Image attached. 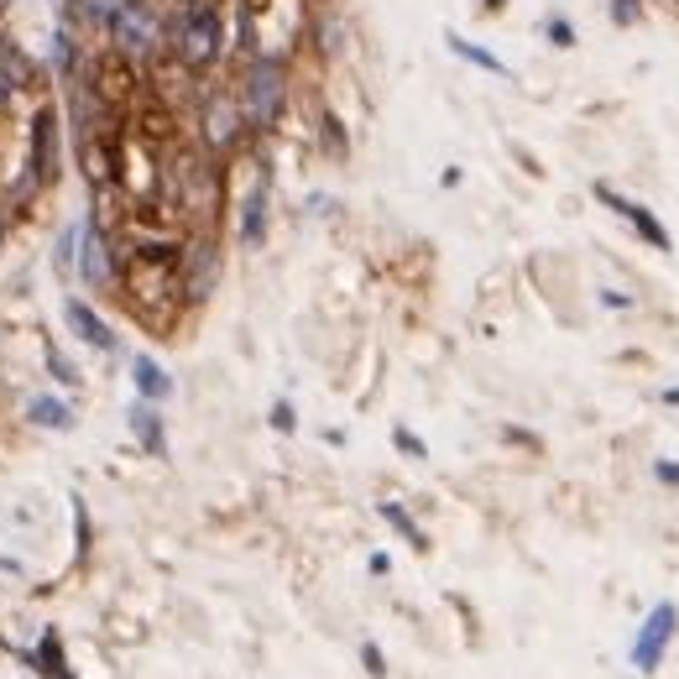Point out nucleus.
Wrapping results in <instances>:
<instances>
[{"instance_id":"0eeeda50","label":"nucleus","mask_w":679,"mask_h":679,"mask_svg":"<svg viewBox=\"0 0 679 679\" xmlns=\"http://www.w3.org/2000/svg\"><path fill=\"white\" fill-rule=\"evenodd\" d=\"M240 120H246V116H240V110L225 100V95H215V100H209V110H204V137H209V147H215V152L236 147Z\"/></svg>"},{"instance_id":"393cba45","label":"nucleus","mask_w":679,"mask_h":679,"mask_svg":"<svg viewBox=\"0 0 679 679\" xmlns=\"http://www.w3.org/2000/svg\"><path fill=\"white\" fill-rule=\"evenodd\" d=\"M360 659H366V669H371V675H387V664H381V648H371V643H366V648H360Z\"/></svg>"},{"instance_id":"39448f33","label":"nucleus","mask_w":679,"mask_h":679,"mask_svg":"<svg viewBox=\"0 0 679 679\" xmlns=\"http://www.w3.org/2000/svg\"><path fill=\"white\" fill-rule=\"evenodd\" d=\"M32 183H53L58 179V110L42 105L32 116Z\"/></svg>"},{"instance_id":"c756f323","label":"nucleus","mask_w":679,"mask_h":679,"mask_svg":"<svg viewBox=\"0 0 679 679\" xmlns=\"http://www.w3.org/2000/svg\"><path fill=\"white\" fill-rule=\"evenodd\" d=\"M6 6H11V0H0V11H6Z\"/></svg>"},{"instance_id":"dca6fc26","label":"nucleus","mask_w":679,"mask_h":679,"mask_svg":"<svg viewBox=\"0 0 679 679\" xmlns=\"http://www.w3.org/2000/svg\"><path fill=\"white\" fill-rule=\"evenodd\" d=\"M381 518L392 522V528H398V534H402V539H408V543H413V549H429V534H423L419 522H413V518H408V513H402L398 502H381Z\"/></svg>"},{"instance_id":"f8f14e48","label":"nucleus","mask_w":679,"mask_h":679,"mask_svg":"<svg viewBox=\"0 0 679 679\" xmlns=\"http://www.w3.org/2000/svg\"><path fill=\"white\" fill-rule=\"evenodd\" d=\"M450 53H455V58H465V63H476V68H486V74H497V79H513V68H507V63L497 58V53H486V47H476V42L471 37H460V32H450Z\"/></svg>"},{"instance_id":"9b49d317","label":"nucleus","mask_w":679,"mask_h":679,"mask_svg":"<svg viewBox=\"0 0 679 679\" xmlns=\"http://www.w3.org/2000/svg\"><path fill=\"white\" fill-rule=\"evenodd\" d=\"M131 377H137V392H141L147 402H162L168 392H173L168 371H162V366H158L152 356H137V360H131Z\"/></svg>"},{"instance_id":"9d476101","label":"nucleus","mask_w":679,"mask_h":679,"mask_svg":"<svg viewBox=\"0 0 679 679\" xmlns=\"http://www.w3.org/2000/svg\"><path fill=\"white\" fill-rule=\"evenodd\" d=\"M0 84L6 89H32V58L11 37H0Z\"/></svg>"},{"instance_id":"1a4fd4ad","label":"nucleus","mask_w":679,"mask_h":679,"mask_svg":"<svg viewBox=\"0 0 679 679\" xmlns=\"http://www.w3.org/2000/svg\"><path fill=\"white\" fill-rule=\"evenodd\" d=\"M240 240H246V246H261V240H267V173H261L257 188L246 194V209H240Z\"/></svg>"},{"instance_id":"423d86ee","label":"nucleus","mask_w":679,"mask_h":679,"mask_svg":"<svg viewBox=\"0 0 679 679\" xmlns=\"http://www.w3.org/2000/svg\"><path fill=\"white\" fill-rule=\"evenodd\" d=\"M596 200H601V204H612V209H617L622 220L633 225V230H638V236L648 240L654 251H669V246H675V240H669V230H664V220H659V215H654V209H648V204L627 200V194H617V188H606V183H596Z\"/></svg>"},{"instance_id":"a211bd4d","label":"nucleus","mask_w":679,"mask_h":679,"mask_svg":"<svg viewBox=\"0 0 679 679\" xmlns=\"http://www.w3.org/2000/svg\"><path fill=\"white\" fill-rule=\"evenodd\" d=\"M543 32H549V42H554V47H575V26H570L564 17H549V21H543Z\"/></svg>"},{"instance_id":"f257e3e1","label":"nucleus","mask_w":679,"mask_h":679,"mask_svg":"<svg viewBox=\"0 0 679 679\" xmlns=\"http://www.w3.org/2000/svg\"><path fill=\"white\" fill-rule=\"evenodd\" d=\"M220 42H225L220 11L204 6V0L183 6L179 17H173V26H168V47H173V58L183 68H209V63L220 58Z\"/></svg>"},{"instance_id":"ddd939ff","label":"nucleus","mask_w":679,"mask_h":679,"mask_svg":"<svg viewBox=\"0 0 679 679\" xmlns=\"http://www.w3.org/2000/svg\"><path fill=\"white\" fill-rule=\"evenodd\" d=\"M110 278V257H105V240L95 225H84V282L89 288H100V282Z\"/></svg>"},{"instance_id":"6e6552de","label":"nucleus","mask_w":679,"mask_h":679,"mask_svg":"<svg viewBox=\"0 0 679 679\" xmlns=\"http://www.w3.org/2000/svg\"><path fill=\"white\" fill-rule=\"evenodd\" d=\"M63 320L74 324V335H79L84 345H95V351H110V345H116L110 324H105L100 314H95V309H89L84 299H68V303H63Z\"/></svg>"},{"instance_id":"aec40b11","label":"nucleus","mask_w":679,"mask_h":679,"mask_svg":"<svg viewBox=\"0 0 679 679\" xmlns=\"http://www.w3.org/2000/svg\"><path fill=\"white\" fill-rule=\"evenodd\" d=\"M392 444H398L402 455H413V460L429 455V450H423V440H419V434H408V429H392Z\"/></svg>"},{"instance_id":"412c9836","label":"nucleus","mask_w":679,"mask_h":679,"mask_svg":"<svg viewBox=\"0 0 679 679\" xmlns=\"http://www.w3.org/2000/svg\"><path fill=\"white\" fill-rule=\"evenodd\" d=\"M53 63H58V68H74V37H68V32L53 37Z\"/></svg>"},{"instance_id":"c85d7f7f","label":"nucleus","mask_w":679,"mask_h":679,"mask_svg":"<svg viewBox=\"0 0 679 679\" xmlns=\"http://www.w3.org/2000/svg\"><path fill=\"white\" fill-rule=\"evenodd\" d=\"M0 246H6V225H0Z\"/></svg>"},{"instance_id":"f3484780","label":"nucleus","mask_w":679,"mask_h":679,"mask_svg":"<svg viewBox=\"0 0 679 679\" xmlns=\"http://www.w3.org/2000/svg\"><path fill=\"white\" fill-rule=\"evenodd\" d=\"M74 6H79V17L89 21V26H110V21L120 17V6H126V0H74Z\"/></svg>"},{"instance_id":"4be33fe9","label":"nucleus","mask_w":679,"mask_h":679,"mask_svg":"<svg viewBox=\"0 0 679 679\" xmlns=\"http://www.w3.org/2000/svg\"><path fill=\"white\" fill-rule=\"evenodd\" d=\"M293 402H272V429H282V434H293Z\"/></svg>"},{"instance_id":"6ab92c4d","label":"nucleus","mask_w":679,"mask_h":679,"mask_svg":"<svg viewBox=\"0 0 679 679\" xmlns=\"http://www.w3.org/2000/svg\"><path fill=\"white\" fill-rule=\"evenodd\" d=\"M638 17H643V0H612V21L617 26H633Z\"/></svg>"},{"instance_id":"a878e982","label":"nucleus","mask_w":679,"mask_h":679,"mask_svg":"<svg viewBox=\"0 0 679 679\" xmlns=\"http://www.w3.org/2000/svg\"><path fill=\"white\" fill-rule=\"evenodd\" d=\"M654 476H659L664 486H679V465L675 460H659V465H654Z\"/></svg>"},{"instance_id":"bb28decb","label":"nucleus","mask_w":679,"mask_h":679,"mask_svg":"<svg viewBox=\"0 0 679 679\" xmlns=\"http://www.w3.org/2000/svg\"><path fill=\"white\" fill-rule=\"evenodd\" d=\"M664 402H669V408H679V387H669V392H664Z\"/></svg>"},{"instance_id":"2eb2a0df","label":"nucleus","mask_w":679,"mask_h":679,"mask_svg":"<svg viewBox=\"0 0 679 679\" xmlns=\"http://www.w3.org/2000/svg\"><path fill=\"white\" fill-rule=\"evenodd\" d=\"M131 434L147 444V455H168V434H162V419L152 408H137V413H131Z\"/></svg>"},{"instance_id":"5701e85b","label":"nucleus","mask_w":679,"mask_h":679,"mask_svg":"<svg viewBox=\"0 0 679 679\" xmlns=\"http://www.w3.org/2000/svg\"><path fill=\"white\" fill-rule=\"evenodd\" d=\"M47 366H53V377H58V381H79V371H74V360H63L58 351H47Z\"/></svg>"},{"instance_id":"20e7f679","label":"nucleus","mask_w":679,"mask_h":679,"mask_svg":"<svg viewBox=\"0 0 679 679\" xmlns=\"http://www.w3.org/2000/svg\"><path fill=\"white\" fill-rule=\"evenodd\" d=\"M679 633V606L675 601H659L648 617H643L638 627V638H633V648H627V659H633V669L638 675H654L664 664V654H669V643H675Z\"/></svg>"},{"instance_id":"7ed1b4c3","label":"nucleus","mask_w":679,"mask_h":679,"mask_svg":"<svg viewBox=\"0 0 679 679\" xmlns=\"http://www.w3.org/2000/svg\"><path fill=\"white\" fill-rule=\"evenodd\" d=\"M282 100H288V68L278 58H257L246 68V120L257 131H272V120L282 116Z\"/></svg>"},{"instance_id":"b1692460","label":"nucleus","mask_w":679,"mask_h":679,"mask_svg":"<svg viewBox=\"0 0 679 679\" xmlns=\"http://www.w3.org/2000/svg\"><path fill=\"white\" fill-rule=\"evenodd\" d=\"M74 240H79V230H63L58 236V272L63 267H74Z\"/></svg>"},{"instance_id":"4468645a","label":"nucleus","mask_w":679,"mask_h":679,"mask_svg":"<svg viewBox=\"0 0 679 679\" xmlns=\"http://www.w3.org/2000/svg\"><path fill=\"white\" fill-rule=\"evenodd\" d=\"M26 419L37 423V429H74V408H68V402H58V398H32Z\"/></svg>"},{"instance_id":"f03ea898","label":"nucleus","mask_w":679,"mask_h":679,"mask_svg":"<svg viewBox=\"0 0 679 679\" xmlns=\"http://www.w3.org/2000/svg\"><path fill=\"white\" fill-rule=\"evenodd\" d=\"M105 32H110V42H116V53H126V58H137V63H147L162 42H168V26H162L152 0H126L120 17L110 21Z\"/></svg>"},{"instance_id":"cd10ccee","label":"nucleus","mask_w":679,"mask_h":679,"mask_svg":"<svg viewBox=\"0 0 679 679\" xmlns=\"http://www.w3.org/2000/svg\"><path fill=\"white\" fill-rule=\"evenodd\" d=\"M502 6H507V0H486V11H502Z\"/></svg>"}]
</instances>
